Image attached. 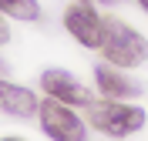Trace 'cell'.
Returning a JSON list of instances; mask_svg holds the SVG:
<instances>
[{"label": "cell", "mask_w": 148, "mask_h": 141, "mask_svg": "<svg viewBox=\"0 0 148 141\" xmlns=\"http://www.w3.org/2000/svg\"><path fill=\"white\" fill-rule=\"evenodd\" d=\"M145 118L148 114L141 111L138 104H125V101H114V97L88 104V121L101 134H111V138H128V134L141 131Z\"/></svg>", "instance_id": "7a4b0ae2"}, {"label": "cell", "mask_w": 148, "mask_h": 141, "mask_svg": "<svg viewBox=\"0 0 148 141\" xmlns=\"http://www.w3.org/2000/svg\"><path fill=\"white\" fill-rule=\"evenodd\" d=\"M77 3H91V7H101V3H118V0H77Z\"/></svg>", "instance_id": "9c48e42d"}, {"label": "cell", "mask_w": 148, "mask_h": 141, "mask_svg": "<svg viewBox=\"0 0 148 141\" xmlns=\"http://www.w3.org/2000/svg\"><path fill=\"white\" fill-rule=\"evenodd\" d=\"M0 141H27V138H14V134H10V138H0Z\"/></svg>", "instance_id": "8fae6325"}, {"label": "cell", "mask_w": 148, "mask_h": 141, "mask_svg": "<svg viewBox=\"0 0 148 141\" xmlns=\"http://www.w3.org/2000/svg\"><path fill=\"white\" fill-rule=\"evenodd\" d=\"M40 87L47 91V97H54V101H64L71 104V108H88V104L94 101L91 91L77 81L74 74H67V71H61V67H51V71H44L40 74Z\"/></svg>", "instance_id": "5b68a950"}, {"label": "cell", "mask_w": 148, "mask_h": 141, "mask_svg": "<svg viewBox=\"0 0 148 141\" xmlns=\"http://www.w3.org/2000/svg\"><path fill=\"white\" fill-rule=\"evenodd\" d=\"M94 84H98V91L104 97H114V101H128V97L141 94V87L135 81H128L121 74V67H98L94 71Z\"/></svg>", "instance_id": "52a82bcc"}, {"label": "cell", "mask_w": 148, "mask_h": 141, "mask_svg": "<svg viewBox=\"0 0 148 141\" xmlns=\"http://www.w3.org/2000/svg\"><path fill=\"white\" fill-rule=\"evenodd\" d=\"M0 74H3V61H0Z\"/></svg>", "instance_id": "4fadbf2b"}, {"label": "cell", "mask_w": 148, "mask_h": 141, "mask_svg": "<svg viewBox=\"0 0 148 141\" xmlns=\"http://www.w3.org/2000/svg\"><path fill=\"white\" fill-rule=\"evenodd\" d=\"M37 114H40V128H44V134L51 141H84L88 138L84 121L74 114L71 104H64V101L47 97V101H40Z\"/></svg>", "instance_id": "3957f363"}, {"label": "cell", "mask_w": 148, "mask_h": 141, "mask_svg": "<svg viewBox=\"0 0 148 141\" xmlns=\"http://www.w3.org/2000/svg\"><path fill=\"white\" fill-rule=\"evenodd\" d=\"M7 37H10V30H7V24L0 20V44H7Z\"/></svg>", "instance_id": "30bf717a"}, {"label": "cell", "mask_w": 148, "mask_h": 141, "mask_svg": "<svg viewBox=\"0 0 148 141\" xmlns=\"http://www.w3.org/2000/svg\"><path fill=\"white\" fill-rule=\"evenodd\" d=\"M101 54L108 64L114 67H138L148 61V40L138 30L125 24L118 17H104V40H101Z\"/></svg>", "instance_id": "6da1fadb"}, {"label": "cell", "mask_w": 148, "mask_h": 141, "mask_svg": "<svg viewBox=\"0 0 148 141\" xmlns=\"http://www.w3.org/2000/svg\"><path fill=\"white\" fill-rule=\"evenodd\" d=\"M64 27L71 30V37L81 47H91V50H101L104 40V17L91 3H71L64 10Z\"/></svg>", "instance_id": "277c9868"}, {"label": "cell", "mask_w": 148, "mask_h": 141, "mask_svg": "<svg viewBox=\"0 0 148 141\" xmlns=\"http://www.w3.org/2000/svg\"><path fill=\"white\" fill-rule=\"evenodd\" d=\"M37 108H40V101H37V94L30 87L0 77V111L3 114H10V118H34Z\"/></svg>", "instance_id": "8992f818"}, {"label": "cell", "mask_w": 148, "mask_h": 141, "mask_svg": "<svg viewBox=\"0 0 148 141\" xmlns=\"http://www.w3.org/2000/svg\"><path fill=\"white\" fill-rule=\"evenodd\" d=\"M0 17H14V20H37L40 7L37 0H0Z\"/></svg>", "instance_id": "ba28073f"}, {"label": "cell", "mask_w": 148, "mask_h": 141, "mask_svg": "<svg viewBox=\"0 0 148 141\" xmlns=\"http://www.w3.org/2000/svg\"><path fill=\"white\" fill-rule=\"evenodd\" d=\"M138 3H141V10H145V14H148V0H138Z\"/></svg>", "instance_id": "7c38bea8"}]
</instances>
